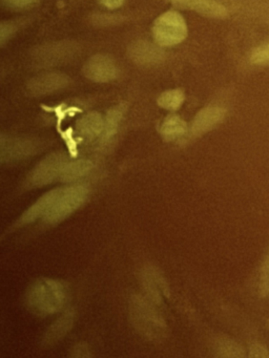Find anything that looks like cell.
I'll return each instance as SVG.
<instances>
[{"label":"cell","mask_w":269,"mask_h":358,"mask_svg":"<svg viewBox=\"0 0 269 358\" xmlns=\"http://www.w3.org/2000/svg\"><path fill=\"white\" fill-rule=\"evenodd\" d=\"M65 301L64 287L50 278L37 280L27 291V307L36 315L48 316L56 313L64 306Z\"/></svg>","instance_id":"cell-1"},{"label":"cell","mask_w":269,"mask_h":358,"mask_svg":"<svg viewBox=\"0 0 269 358\" xmlns=\"http://www.w3.org/2000/svg\"><path fill=\"white\" fill-rule=\"evenodd\" d=\"M153 301L141 295H132L130 315L136 330L149 341H159L166 335V324Z\"/></svg>","instance_id":"cell-2"},{"label":"cell","mask_w":269,"mask_h":358,"mask_svg":"<svg viewBox=\"0 0 269 358\" xmlns=\"http://www.w3.org/2000/svg\"><path fill=\"white\" fill-rule=\"evenodd\" d=\"M153 36L160 47L179 45L186 38V22L178 12H166L153 22Z\"/></svg>","instance_id":"cell-3"},{"label":"cell","mask_w":269,"mask_h":358,"mask_svg":"<svg viewBox=\"0 0 269 358\" xmlns=\"http://www.w3.org/2000/svg\"><path fill=\"white\" fill-rule=\"evenodd\" d=\"M88 188L84 185H74L63 188L50 210L44 215V221L48 224L57 223L67 219L77 210L88 198Z\"/></svg>","instance_id":"cell-4"},{"label":"cell","mask_w":269,"mask_h":358,"mask_svg":"<svg viewBox=\"0 0 269 358\" xmlns=\"http://www.w3.org/2000/svg\"><path fill=\"white\" fill-rule=\"evenodd\" d=\"M67 164V156L63 152L50 155L32 171L27 182L32 187L48 185L60 178L61 173Z\"/></svg>","instance_id":"cell-5"},{"label":"cell","mask_w":269,"mask_h":358,"mask_svg":"<svg viewBox=\"0 0 269 358\" xmlns=\"http://www.w3.org/2000/svg\"><path fill=\"white\" fill-rule=\"evenodd\" d=\"M83 74L94 83H109L117 77V64L109 55L97 54L84 64Z\"/></svg>","instance_id":"cell-6"},{"label":"cell","mask_w":269,"mask_h":358,"mask_svg":"<svg viewBox=\"0 0 269 358\" xmlns=\"http://www.w3.org/2000/svg\"><path fill=\"white\" fill-rule=\"evenodd\" d=\"M38 150H39V144L34 140L1 136V148H0L1 162L10 163L22 160L36 154Z\"/></svg>","instance_id":"cell-7"},{"label":"cell","mask_w":269,"mask_h":358,"mask_svg":"<svg viewBox=\"0 0 269 358\" xmlns=\"http://www.w3.org/2000/svg\"><path fill=\"white\" fill-rule=\"evenodd\" d=\"M76 50L77 48L71 43H54L40 48L39 51L35 53V58L42 66H52L67 62L75 54Z\"/></svg>","instance_id":"cell-8"},{"label":"cell","mask_w":269,"mask_h":358,"mask_svg":"<svg viewBox=\"0 0 269 358\" xmlns=\"http://www.w3.org/2000/svg\"><path fill=\"white\" fill-rule=\"evenodd\" d=\"M69 77L58 73L40 75L29 81L27 87L34 95H48L65 89L69 85Z\"/></svg>","instance_id":"cell-9"},{"label":"cell","mask_w":269,"mask_h":358,"mask_svg":"<svg viewBox=\"0 0 269 358\" xmlns=\"http://www.w3.org/2000/svg\"><path fill=\"white\" fill-rule=\"evenodd\" d=\"M174 7L180 9L191 10L206 17L224 18L227 16V10L216 0H168Z\"/></svg>","instance_id":"cell-10"},{"label":"cell","mask_w":269,"mask_h":358,"mask_svg":"<svg viewBox=\"0 0 269 358\" xmlns=\"http://www.w3.org/2000/svg\"><path fill=\"white\" fill-rule=\"evenodd\" d=\"M143 288L147 294V299H151L153 303H160L163 295H167V285L163 276L159 273L156 268L146 267L141 273Z\"/></svg>","instance_id":"cell-11"},{"label":"cell","mask_w":269,"mask_h":358,"mask_svg":"<svg viewBox=\"0 0 269 358\" xmlns=\"http://www.w3.org/2000/svg\"><path fill=\"white\" fill-rule=\"evenodd\" d=\"M225 110L221 108H206L200 110L193 119L191 124V135L195 137L204 135V134L214 129L224 119Z\"/></svg>","instance_id":"cell-12"},{"label":"cell","mask_w":269,"mask_h":358,"mask_svg":"<svg viewBox=\"0 0 269 358\" xmlns=\"http://www.w3.org/2000/svg\"><path fill=\"white\" fill-rule=\"evenodd\" d=\"M62 189L63 188L54 189L44 194L43 196H41L33 206L29 207V208L23 213L22 217L19 220V224L23 225V224L32 223V222L36 221L38 217H41V215H46V213L50 210V207L54 205L58 196H60Z\"/></svg>","instance_id":"cell-13"},{"label":"cell","mask_w":269,"mask_h":358,"mask_svg":"<svg viewBox=\"0 0 269 358\" xmlns=\"http://www.w3.org/2000/svg\"><path fill=\"white\" fill-rule=\"evenodd\" d=\"M130 56L136 64L141 66H151L157 64L163 57V53L157 47L145 41L132 43L130 49Z\"/></svg>","instance_id":"cell-14"},{"label":"cell","mask_w":269,"mask_h":358,"mask_svg":"<svg viewBox=\"0 0 269 358\" xmlns=\"http://www.w3.org/2000/svg\"><path fill=\"white\" fill-rule=\"evenodd\" d=\"M74 320H75V313L73 310L65 312L46 331L43 339H42V343L44 345H52L62 339L73 327Z\"/></svg>","instance_id":"cell-15"},{"label":"cell","mask_w":269,"mask_h":358,"mask_svg":"<svg viewBox=\"0 0 269 358\" xmlns=\"http://www.w3.org/2000/svg\"><path fill=\"white\" fill-rule=\"evenodd\" d=\"M104 120L98 113H90L80 119L77 124V131L82 138L94 140L103 133Z\"/></svg>","instance_id":"cell-16"},{"label":"cell","mask_w":269,"mask_h":358,"mask_svg":"<svg viewBox=\"0 0 269 358\" xmlns=\"http://www.w3.org/2000/svg\"><path fill=\"white\" fill-rule=\"evenodd\" d=\"M186 131V123L176 115H170V116L166 117L162 122L161 127H160V133L166 141H172V140L182 137L183 135H185Z\"/></svg>","instance_id":"cell-17"},{"label":"cell","mask_w":269,"mask_h":358,"mask_svg":"<svg viewBox=\"0 0 269 358\" xmlns=\"http://www.w3.org/2000/svg\"><path fill=\"white\" fill-rule=\"evenodd\" d=\"M92 164L88 160H78L75 162L67 163L61 173L60 178L62 182H74L79 180L80 178L84 177L90 173L92 169Z\"/></svg>","instance_id":"cell-18"},{"label":"cell","mask_w":269,"mask_h":358,"mask_svg":"<svg viewBox=\"0 0 269 358\" xmlns=\"http://www.w3.org/2000/svg\"><path fill=\"white\" fill-rule=\"evenodd\" d=\"M124 112H125L124 104H119V106H115V108L109 110L104 120V129H103L102 133L103 141H109L115 135L118 127H119L120 121L123 117Z\"/></svg>","instance_id":"cell-19"},{"label":"cell","mask_w":269,"mask_h":358,"mask_svg":"<svg viewBox=\"0 0 269 358\" xmlns=\"http://www.w3.org/2000/svg\"><path fill=\"white\" fill-rule=\"evenodd\" d=\"M214 351L219 357L240 358L245 356V352L239 343L225 337L216 341Z\"/></svg>","instance_id":"cell-20"},{"label":"cell","mask_w":269,"mask_h":358,"mask_svg":"<svg viewBox=\"0 0 269 358\" xmlns=\"http://www.w3.org/2000/svg\"><path fill=\"white\" fill-rule=\"evenodd\" d=\"M184 98V93L181 90H170L160 95L157 103L164 110H177L182 106Z\"/></svg>","instance_id":"cell-21"},{"label":"cell","mask_w":269,"mask_h":358,"mask_svg":"<svg viewBox=\"0 0 269 358\" xmlns=\"http://www.w3.org/2000/svg\"><path fill=\"white\" fill-rule=\"evenodd\" d=\"M258 292L260 296L266 297L269 295V252L262 265L258 282Z\"/></svg>","instance_id":"cell-22"},{"label":"cell","mask_w":269,"mask_h":358,"mask_svg":"<svg viewBox=\"0 0 269 358\" xmlns=\"http://www.w3.org/2000/svg\"><path fill=\"white\" fill-rule=\"evenodd\" d=\"M252 64H263L269 62V43L261 45L258 49L254 50L252 53L251 58Z\"/></svg>","instance_id":"cell-23"},{"label":"cell","mask_w":269,"mask_h":358,"mask_svg":"<svg viewBox=\"0 0 269 358\" xmlns=\"http://www.w3.org/2000/svg\"><path fill=\"white\" fill-rule=\"evenodd\" d=\"M249 357L269 358V350L261 343H252L249 348Z\"/></svg>","instance_id":"cell-24"},{"label":"cell","mask_w":269,"mask_h":358,"mask_svg":"<svg viewBox=\"0 0 269 358\" xmlns=\"http://www.w3.org/2000/svg\"><path fill=\"white\" fill-rule=\"evenodd\" d=\"M37 1L38 0H2V3L11 9H25Z\"/></svg>","instance_id":"cell-25"},{"label":"cell","mask_w":269,"mask_h":358,"mask_svg":"<svg viewBox=\"0 0 269 358\" xmlns=\"http://www.w3.org/2000/svg\"><path fill=\"white\" fill-rule=\"evenodd\" d=\"M71 356H74V357H90L92 354H90V350H88L85 343H78L71 350Z\"/></svg>","instance_id":"cell-26"},{"label":"cell","mask_w":269,"mask_h":358,"mask_svg":"<svg viewBox=\"0 0 269 358\" xmlns=\"http://www.w3.org/2000/svg\"><path fill=\"white\" fill-rule=\"evenodd\" d=\"M13 33H14V28H13L12 24H8V22H4L1 24V32H0L1 45H4L6 41L12 36Z\"/></svg>","instance_id":"cell-27"},{"label":"cell","mask_w":269,"mask_h":358,"mask_svg":"<svg viewBox=\"0 0 269 358\" xmlns=\"http://www.w3.org/2000/svg\"><path fill=\"white\" fill-rule=\"evenodd\" d=\"M101 5L103 7L107 8V9H118L123 5L124 0H99Z\"/></svg>","instance_id":"cell-28"},{"label":"cell","mask_w":269,"mask_h":358,"mask_svg":"<svg viewBox=\"0 0 269 358\" xmlns=\"http://www.w3.org/2000/svg\"><path fill=\"white\" fill-rule=\"evenodd\" d=\"M268 328H269V320H268Z\"/></svg>","instance_id":"cell-29"}]
</instances>
